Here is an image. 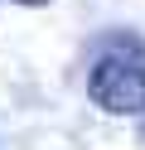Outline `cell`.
I'll return each mask as SVG.
<instances>
[{"label":"cell","instance_id":"2","mask_svg":"<svg viewBox=\"0 0 145 150\" xmlns=\"http://www.w3.org/2000/svg\"><path fill=\"white\" fill-rule=\"evenodd\" d=\"M15 5H48V0H15Z\"/></svg>","mask_w":145,"mask_h":150},{"label":"cell","instance_id":"1","mask_svg":"<svg viewBox=\"0 0 145 150\" xmlns=\"http://www.w3.org/2000/svg\"><path fill=\"white\" fill-rule=\"evenodd\" d=\"M87 92L97 107L116 111V116H135L145 111V49L126 44V49H106L87 73Z\"/></svg>","mask_w":145,"mask_h":150}]
</instances>
